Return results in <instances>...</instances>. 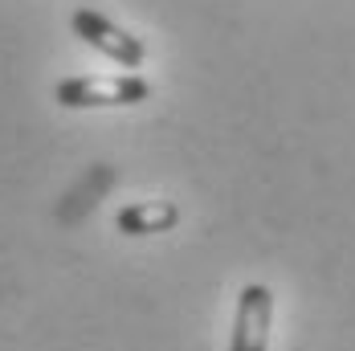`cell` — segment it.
<instances>
[{
    "label": "cell",
    "mask_w": 355,
    "mask_h": 351,
    "mask_svg": "<svg viewBox=\"0 0 355 351\" xmlns=\"http://www.w3.org/2000/svg\"><path fill=\"white\" fill-rule=\"evenodd\" d=\"M151 86L139 74H107V78H66L58 86V103L66 110H86V106H135L147 103Z\"/></svg>",
    "instance_id": "6da1fadb"
},
{
    "label": "cell",
    "mask_w": 355,
    "mask_h": 351,
    "mask_svg": "<svg viewBox=\"0 0 355 351\" xmlns=\"http://www.w3.org/2000/svg\"><path fill=\"white\" fill-rule=\"evenodd\" d=\"M70 25H73V33L82 37L90 49H98L103 58L119 62L123 70H139L143 58H147V49H143L139 37L123 33L114 21H107V17H103V12H94V8H78V12L70 17Z\"/></svg>",
    "instance_id": "7a4b0ae2"
},
{
    "label": "cell",
    "mask_w": 355,
    "mask_h": 351,
    "mask_svg": "<svg viewBox=\"0 0 355 351\" xmlns=\"http://www.w3.org/2000/svg\"><path fill=\"white\" fill-rule=\"evenodd\" d=\"M270 323H274V294L270 286L253 282L237 298L229 351H270Z\"/></svg>",
    "instance_id": "3957f363"
},
{
    "label": "cell",
    "mask_w": 355,
    "mask_h": 351,
    "mask_svg": "<svg viewBox=\"0 0 355 351\" xmlns=\"http://www.w3.org/2000/svg\"><path fill=\"white\" fill-rule=\"evenodd\" d=\"M176 221H180V209L172 205V200H139V205H127V209H119V216H114L119 233H127V237H151V233H168Z\"/></svg>",
    "instance_id": "277c9868"
}]
</instances>
